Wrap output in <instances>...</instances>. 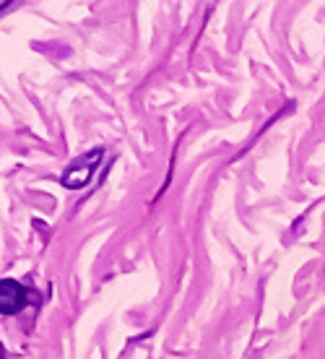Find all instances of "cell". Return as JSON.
Instances as JSON below:
<instances>
[{
    "instance_id": "cell-1",
    "label": "cell",
    "mask_w": 325,
    "mask_h": 359,
    "mask_svg": "<svg viewBox=\"0 0 325 359\" xmlns=\"http://www.w3.org/2000/svg\"><path fill=\"white\" fill-rule=\"evenodd\" d=\"M99 156H102V151H94V154H89V156L78 159V162H73V167L65 172V177H63L65 185H68V188H81V185H86Z\"/></svg>"
},
{
    "instance_id": "cell-2",
    "label": "cell",
    "mask_w": 325,
    "mask_h": 359,
    "mask_svg": "<svg viewBox=\"0 0 325 359\" xmlns=\"http://www.w3.org/2000/svg\"><path fill=\"white\" fill-rule=\"evenodd\" d=\"M0 307H3L6 315L18 313L24 307V289L18 287L16 281H11V278H6L3 287H0Z\"/></svg>"
}]
</instances>
